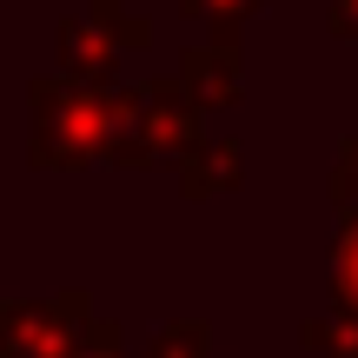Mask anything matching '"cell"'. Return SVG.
Instances as JSON below:
<instances>
[{"instance_id":"11","label":"cell","mask_w":358,"mask_h":358,"mask_svg":"<svg viewBox=\"0 0 358 358\" xmlns=\"http://www.w3.org/2000/svg\"><path fill=\"white\" fill-rule=\"evenodd\" d=\"M332 206H338V213H352V206H358V133L338 140V159H332Z\"/></svg>"},{"instance_id":"8","label":"cell","mask_w":358,"mask_h":358,"mask_svg":"<svg viewBox=\"0 0 358 358\" xmlns=\"http://www.w3.org/2000/svg\"><path fill=\"white\" fill-rule=\"evenodd\" d=\"M332 306L358 312V206L338 213V239H332Z\"/></svg>"},{"instance_id":"12","label":"cell","mask_w":358,"mask_h":358,"mask_svg":"<svg viewBox=\"0 0 358 358\" xmlns=\"http://www.w3.org/2000/svg\"><path fill=\"white\" fill-rule=\"evenodd\" d=\"M87 7L120 34V47H146V40H153V27H146V20H127V7H120V0H87Z\"/></svg>"},{"instance_id":"1","label":"cell","mask_w":358,"mask_h":358,"mask_svg":"<svg viewBox=\"0 0 358 358\" xmlns=\"http://www.w3.org/2000/svg\"><path fill=\"white\" fill-rule=\"evenodd\" d=\"M34 100V133L27 159L40 173H73V166H133V127H140V87L120 80H73L53 73L27 87Z\"/></svg>"},{"instance_id":"14","label":"cell","mask_w":358,"mask_h":358,"mask_svg":"<svg viewBox=\"0 0 358 358\" xmlns=\"http://www.w3.org/2000/svg\"><path fill=\"white\" fill-rule=\"evenodd\" d=\"M332 34L358 47V0H332Z\"/></svg>"},{"instance_id":"7","label":"cell","mask_w":358,"mask_h":358,"mask_svg":"<svg viewBox=\"0 0 358 358\" xmlns=\"http://www.w3.org/2000/svg\"><path fill=\"white\" fill-rule=\"evenodd\" d=\"M299 345L319 352V358H358V312L332 306L325 319H306V325H299Z\"/></svg>"},{"instance_id":"2","label":"cell","mask_w":358,"mask_h":358,"mask_svg":"<svg viewBox=\"0 0 358 358\" xmlns=\"http://www.w3.org/2000/svg\"><path fill=\"white\" fill-rule=\"evenodd\" d=\"M93 332V299L60 292V299H13L0 312V358H80Z\"/></svg>"},{"instance_id":"3","label":"cell","mask_w":358,"mask_h":358,"mask_svg":"<svg viewBox=\"0 0 358 358\" xmlns=\"http://www.w3.org/2000/svg\"><path fill=\"white\" fill-rule=\"evenodd\" d=\"M206 140V100L186 80H140V127H133V166L179 159Z\"/></svg>"},{"instance_id":"9","label":"cell","mask_w":358,"mask_h":358,"mask_svg":"<svg viewBox=\"0 0 358 358\" xmlns=\"http://www.w3.org/2000/svg\"><path fill=\"white\" fill-rule=\"evenodd\" d=\"M259 7H266V0H179V13H186V20H213L219 40H239V27L252 20Z\"/></svg>"},{"instance_id":"13","label":"cell","mask_w":358,"mask_h":358,"mask_svg":"<svg viewBox=\"0 0 358 358\" xmlns=\"http://www.w3.org/2000/svg\"><path fill=\"white\" fill-rule=\"evenodd\" d=\"M80 358H127V352H120V325H113V319H93L87 352H80Z\"/></svg>"},{"instance_id":"10","label":"cell","mask_w":358,"mask_h":358,"mask_svg":"<svg viewBox=\"0 0 358 358\" xmlns=\"http://www.w3.org/2000/svg\"><path fill=\"white\" fill-rule=\"evenodd\" d=\"M146 358H213V338H206L199 319H173L166 332L153 338V352H146Z\"/></svg>"},{"instance_id":"4","label":"cell","mask_w":358,"mask_h":358,"mask_svg":"<svg viewBox=\"0 0 358 358\" xmlns=\"http://www.w3.org/2000/svg\"><path fill=\"white\" fill-rule=\"evenodd\" d=\"M53 53H60V73H73V80H120L113 66H120V34L100 20V13H66L60 20V34H53Z\"/></svg>"},{"instance_id":"5","label":"cell","mask_w":358,"mask_h":358,"mask_svg":"<svg viewBox=\"0 0 358 358\" xmlns=\"http://www.w3.org/2000/svg\"><path fill=\"white\" fill-rule=\"evenodd\" d=\"M179 80H186L206 106H239V93H245L239 40H219V34L213 40H192V47L179 53Z\"/></svg>"},{"instance_id":"6","label":"cell","mask_w":358,"mask_h":358,"mask_svg":"<svg viewBox=\"0 0 358 358\" xmlns=\"http://www.w3.org/2000/svg\"><path fill=\"white\" fill-rule=\"evenodd\" d=\"M245 179V146L239 140H199L192 153H179V199L206 206L219 192H239Z\"/></svg>"}]
</instances>
